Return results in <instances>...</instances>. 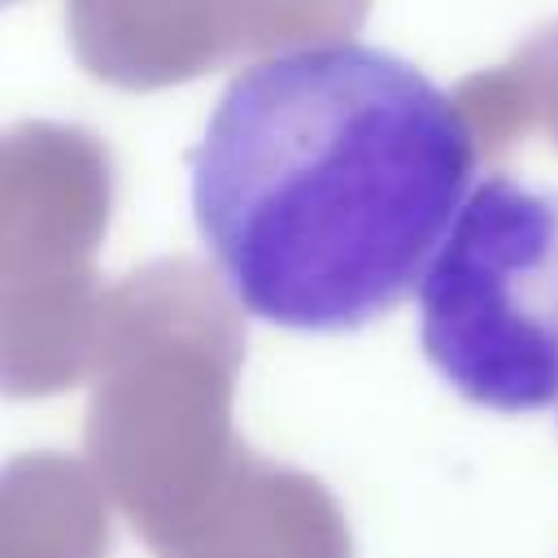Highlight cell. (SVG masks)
<instances>
[{
    "mask_svg": "<svg viewBox=\"0 0 558 558\" xmlns=\"http://www.w3.org/2000/svg\"><path fill=\"white\" fill-rule=\"evenodd\" d=\"M187 170L227 292L270 327L340 336L418 288L475 187V135L418 65L327 39L240 70Z\"/></svg>",
    "mask_w": 558,
    "mask_h": 558,
    "instance_id": "6da1fadb",
    "label": "cell"
},
{
    "mask_svg": "<svg viewBox=\"0 0 558 558\" xmlns=\"http://www.w3.org/2000/svg\"><path fill=\"white\" fill-rule=\"evenodd\" d=\"M418 340L471 405L558 401V187L480 179L418 279Z\"/></svg>",
    "mask_w": 558,
    "mask_h": 558,
    "instance_id": "7a4b0ae2",
    "label": "cell"
}]
</instances>
